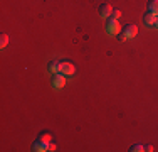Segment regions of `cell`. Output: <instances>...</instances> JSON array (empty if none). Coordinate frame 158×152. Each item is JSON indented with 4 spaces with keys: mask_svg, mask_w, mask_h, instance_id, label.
I'll return each mask as SVG.
<instances>
[{
    "mask_svg": "<svg viewBox=\"0 0 158 152\" xmlns=\"http://www.w3.org/2000/svg\"><path fill=\"white\" fill-rule=\"evenodd\" d=\"M111 12H113V7L110 5V3H103V5L99 7V15H101L103 19L111 17Z\"/></svg>",
    "mask_w": 158,
    "mask_h": 152,
    "instance_id": "4",
    "label": "cell"
},
{
    "mask_svg": "<svg viewBox=\"0 0 158 152\" xmlns=\"http://www.w3.org/2000/svg\"><path fill=\"white\" fill-rule=\"evenodd\" d=\"M59 64H61V63H57V61H52V63L49 64V71H52V73L59 71Z\"/></svg>",
    "mask_w": 158,
    "mask_h": 152,
    "instance_id": "10",
    "label": "cell"
},
{
    "mask_svg": "<svg viewBox=\"0 0 158 152\" xmlns=\"http://www.w3.org/2000/svg\"><path fill=\"white\" fill-rule=\"evenodd\" d=\"M32 150H39V152H44V150H47V144H44L42 140H37L35 144L32 145Z\"/></svg>",
    "mask_w": 158,
    "mask_h": 152,
    "instance_id": "7",
    "label": "cell"
},
{
    "mask_svg": "<svg viewBox=\"0 0 158 152\" xmlns=\"http://www.w3.org/2000/svg\"><path fill=\"white\" fill-rule=\"evenodd\" d=\"M106 30L108 34H111V36H118L119 32H121V25H119V20H116V19H111L108 20V25H106Z\"/></svg>",
    "mask_w": 158,
    "mask_h": 152,
    "instance_id": "2",
    "label": "cell"
},
{
    "mask_svg": "<svg viewBox=\"0 0 158 152\" xmlns=\"http://www.w3.org/2000/svg\"><path fill=\"white\" fill-rule=\"evenodd\" d=\"M7 44H9V36H7V34H2V36H0V47H5Z\"/></svg>",
    "mask_w": 158,
    "mask_h": 152,
    "instance_id": "9",
    "label": "cell"
},
{
    "mask_svg": "<svg viewBox=\"0 0 158 152\" xmlns=\"http://www.w3.org/2000/svg\"><path fill=\"white\" fill-rule=\"evenodd\" d=\"M40 140H42L44 144H49V142H52V135L46 132V134H42V135H40Z\"/></svg>",
    "mask_w": 158,
    "mask_h": 152,
    "instance_id": "11",
    "label": "cell"
},
{
    "mask_svg": "<svg viewBox=\"0 0 158 152\" xmlns=\"http://www.w3.org/2000/svg\"><path fill=\"white\" fill-rule=\"evenodd\" d=\"M145 150L146 152H152L153 150V145H150V144H148V145H145Z\"/></svg>",
    "mask_w": 158,
    "mask_h": 152,
    "instance_id": "15",
    "label": "cell"
},
{
    "mask_svg": "<svg viewBox=\"0 0 158 152\" xmlns=\"http://www.w3.org/2000/svg\"><path fill=\"white\" fill-rule=\"evenodd\" d=\"M52 85H54L56 88H62V86L66 85V76H64L62 73L56 74V76H54V81H52Z\"/></svg>",
    "mask_w": 158,
    "mask_h": 152,
    "instance_id": "5",
    "label": "cell"
},
{
    "mask_svg": "<svg viewBox=\"0 0 158 152\" xmlns=\"http://www.w3.org/2000/svg\"><path fill=\"white\" fill-rule=\"evenodd\" d=\"M119 17H121V10L119 9H114L111 12V19H116V20H119Z\"/></svg>",
    "mask_w": 158,
    "mask_h": 152,
    "instance_id": "12",
    "label": "cell"
},
{
    "mask_svg": "<svg viewBox=\"0 0 158 152\" xmlns=\"http://www.w3.org/2000/svg\"><path fill=\"white\" fill-rule=\"evenodd\" d=\"M56 149H57V145H56L54 142H49L47 144V150H56Z\"/></svg>",
    "mask_w": 158,
    "mask_h": 152,
    "instance_id": "14",
    "label": "cell"
},
{
    "mask_svg": "<svg viewBox=\"0 0 158 152\" xmlns=\"http://www.w3.org/2000/svg\"><path fill=\"white\" fill-rule=\"evenodd\" d=\"M148 12L158 15V0H150L148 2Z\"/></svg>",
    "mask_w": 158,
    "mask_h": 152,
    "instance_id": "8",
    "label": "cell"
},
{
    "mask_svg": "<svg viewBox=\"0 0 158 152\" xmlns=\"http://www.w3.org/2000/svg\"><path fill=\"white\" fill-rule=\"evenodd\" d=\"M136 34H138V27H136V25H133V24H130V25H126V27L123 29V34H119V39H121V41L133 39Z\"/></svg>",
    "mask_w": 158,
    "mask_h": 152,
    "instance_id": "1",
    "label": "cell"
},
{
    "mask_svg": "<svg viewBox=\"0 0 158 152\" xmlns=\"http://www.w3.org/2000/svg\"><path fill=\"white\" fill-rule=\"evenodd\" d=\"M130 150H131V152H141V150H145V145H140V144H136V145H133Z\"/></svg>",
    "mask_w": 158,
    "mask_h": 152,
    "instance_id": "13",
    "label": "cell"
},
{
    "mask_svg": "<svg viewBox=\"0 0 158 152\" xmlns=\"http://www.w3.org/2000/svg\"><path fill=\"white\" fill-rule=\"evenodd\" d=\"M155 27H158V15H156V22H155Z\"/></svg>",
    "mask_w": 158,
    "mask_h": 152,
    "instance_id": "16",
    "label": "cell"
},
{
    "mask_svg": "<svg viewBox=\"0 0 158 152\" xmlns=\"http://www.w3.org/2000/svg\"><path fill=\"white\" fill-rule=\"evenodd\" d=\"M59 71H61L62 74H74V73H76V68H74V64L64 61V63L59 64Z\"/></svg>",
    "mask_w": 158,
    "mask_h": 152,
    "instance_id": "3",
    "label": "cell"
},
{
    "mask_svg": "<svg viewBox=\"0 0 158 152\" xmlns=\"http://www.w3.org/2000/svg\"><path fill=\"white\" fill-rule=\"evenodd\" d=\"M143 22L152 27V25H155V22H156V15L152 14V12H146L145 15H143Z\"/></svg>",
    "mask_w": 158,
    "mask_h": 152,
    "instance_id": "6",
    "label": "cell"
}]
</instances>
